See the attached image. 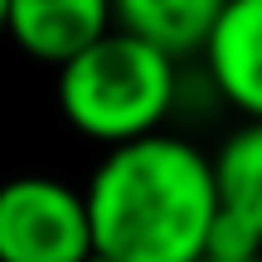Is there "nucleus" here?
<instances>
[{"label":"nucleus","instance_id":"9","mask_svg":"<svg viewBox=\"0 0 262 262\" xmlns=\"http://www.w3.org/2000/svg\"><path fill=\"white\" fill-rule=\"evenodd\" d=\"M88 262H112V257H102V253H93V257H88Z\"/></svg>","mask_w":262,"mask_h":262},{"label":"nucleus","instance_id":"10","mask_svg":"<svg viewBox=\"0 0 262 262\" xmlns=\"http://www.w3.org/2000/svg\"><path fill=\"white\" fill-rule=\"evenodd\" d=\"M257 262H262V257H257Z\"/></svg>","mask_w":262,"mask_h":262},{"label":"nucleus","instance_id":"8","mask_svg":"<svg viewBox=\"0 0 262 262\" xmlns=\"http://www.w3.org/2000/svg\"><path fill=\"white\" fill-rule=\"evenodd\" d=\"M0 34H10V0H0Z\"/></svg>","mask_w":262,"mask_h":262},{"label":"nucleus","instance_id":"5","mask_svg":"<svg viewBox=\"0 0 262 262\" xmlns=\"http://www.w3.org/2000/svg\"><path fill=\"white\" fill-rule=\"evenodd\" d=\"M204 63L224 102L262 122V0H228Z\"/></svg>","mask_w":262,"mask_h":262},{"label":"nucleus","instance_id":"1","mask_svg":"<svg viewBox=\"0 0 262 262\" xmlns=\"http://www.w3.org/2000/svg\"><path fill=\"white\" fill-rule=\"evenodd\" d=\"M93 243L112 262H204L219 224L214 156L185 136L117 146L88 175Z\"/></svg>","mask_w":262,"mask_h":262},{"label":"nucleus","instance_id":"4","mask_svg":"<svg viewBox=\"0 0 262 262\" xmlns=\"http://www.w3.org/2000/svg\"><path fill=\"white\" fill-rule=\"evenodd\" d=\"M117 29L107 0H10V39L39 63L68 68Z\"/></svg>","mask_w":262,"mask_h":262},{"label":"nucleus","instance_id":"7","mask_svg":"<svg viewBox=\"0 0 262 262\" xmlns=\"http://www.w3.org/2000/svg\"><path fill=\"white\" fill-rule=\"evenodd\" d=\"M214 185L219 209L243 219L262 238V122H243L224 136V146L214 150Z\"/></svg>","mask_w":262,"mask_h":262},{"label":"nucleus","instance_id":"3","mask_svg":"<svg viewBox=\"0 0 262 262\" xmlns=\"http://www.w3.org/2000/svg\"><path fill=\"white\" fill-rule=\"evenodd\" d=\"M97 253L88 194L54 175L0 185V262H88Z\"/></svg>","mask_w":262,"mask_h":262},{"label":"nucleus","instance_id":"2","mask_svg":"<svg viewBox=\"0 0 262 262\" xmlns=\"http://www.w3.org/2000/svg\"><path fill=\"white\" fill-rule=\"evenodd\" d=\"M175 107V58L156 54L141 39L112 34L83 58L58 68V112L88 141L107 150L160 136V122Z\"/></svg>","mask_w":262,"mask_h":262},{"label":"nucleus","instance_id":"6","mask_svg":"<svg viewBox=\"0 0 262 262\" xmlns=\"http://www.w3.org/2000/svg\"><path fill=\"white\" fill-rule=\"evenodd\" d=\"M112 15L122 34L180 63L189 54H209L224 0H122V5H112Z\"/></svg>","mask_w":262,"mask_h":262}]
</instances>
